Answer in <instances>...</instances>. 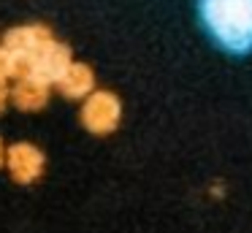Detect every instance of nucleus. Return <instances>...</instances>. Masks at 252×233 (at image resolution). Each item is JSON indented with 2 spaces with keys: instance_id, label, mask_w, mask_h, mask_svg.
Here are the masks:
<instances>
[{
  "instance_id": "1",
  "label": "nucleus",
  "mask_w": 252,
  "mask_h": 233,
  "mask_svg": "<svg viewBox=\"0 0 252 233\" xmlns=\"http://www.w3.org/2000/svg\"><path fill=\"white\" fill-rule=\"evenodd\" d=\"M201 16L225 49H252V0H201Z\"/></svg>"
},
{
  "instance_id": "2",
  "label": "nucleus",
  "mask_w": 252,
  "mask_h": 233,
  "mask_svg": "<svg viewBox=\"0 0 252 233\" xmlns=\"http://www.w3.org/2000/svg\"><path fill=\"white\" fill-rule=\"evenodd\" d=\"M120 117H122V106L117 100V95L106 90H95L87 95L82 106V122L90 133L95 135H106L111 130H117L120 125Z\"/></svg>"
},
{
  "instance_id": "3",
  "label": "nucleus",
  "mask_w": 252,
  "mask_h": 233,
  "mask_svg": "<svg viewBox=\"0 0 252 233\" xmlns=\"http://www.w3.org/2000/svg\"><path fill=\"white\" fill-rule=\"evenodd\" d=\"M49 43H55V35H52V30L46 25L14 27V30H8L6 38H3V49H6L8 54H22V57H28L30 65H33V60L38 57Z\"/></svg>"
},
{
  "instance_id": "4",
  "label": "nucleus",
  "mask_w": 252,
  "mask_h": 233,
  "mask_svg": "<svg viewBox=\"0 0 252 233\" xmlns=\"http://www.w3.org/2000/svg\"><path fill=\"white\" fill-rule=\"evenodd\" d=\"M71 63H73V60H71V49H68L65 43L55 41V43H49V46H46L44 52L33 60V65H30V79L49 87L52 81H60L63 79V73L71 68Z\"/></svg>"
},
{
  "instance_id": "5",
  "label": "nucleus",
  "mask_w": 252,
  "mask_h": 233,
  "mask_svg": "<svg viewBox=\"0 0 252 233\" xmlns=\"http://www.w3.org/2000/svg\"><path fill=\"white\" fill-rule=\"evenodd\" d=\"M8 171L17 182L28 184V182H35L44 171V152L38 146L28 144V141H19V144L8 146Z\"/></svg>"
},
{
  "instance_id": "6",
  "label": "nucleus",
  "mask_w": 252,
  "mask_h": 233,
  "mask_svg": "<svg viewBox=\"0 0 252 233\" xmlns=\"http://www.w3.org/2000/svg\"><path fill=\"white\" fill-rule=\"evenodd\" d=\"M57 87H60L63 95L73 98V100H76V98H87L95 87V76H93V70H90V65L71 63V68L63 73V79L57 81Z\"/></svg>"
},
{
  "instance_id": "7",
  "label": "nucleus",
  "mask_w": 252,
  "mask_h": 233,
  "mask_svg": "<svg viewBox=\"0 0 252 233\" xmlns=\"http://www.w3.org/2000/svg\"><path fill=\"white\" fill-rule=\"evenodd\" d=\"M11 100H14V106L22 108V111H38V108H44L46 100H49V90H46V84H41V81L19 79L11 90Z\"/></svg>"
},
{
  "instance_id": "8",
  "label": "nucleus",
  "mask_w": 252,
  "mask_h": 233,
  "mask_svg": "<svg viewBox=\"0 0 252 233\" xmlns=\"http://www.w3.org/2000/svg\"><path fill=\"white\" fill-rule=\"evenodd\" d=\"M8 79V52L0 46V81Z\"/></svg>"
},
{
  "instance_id": "9",
  "label": "nucleus",
  "mask_w": 252,
  "mask_h": 233,
  "mask_svg": "<svg viewBox=\"0 0 252 233\" xmlns=\"http://www.w3.org/2000/svg\"><path fill=\"white\" fill-rule=\"evenodd\" d=\"M6 100H8V87H6V81H0V111H3Z\"/></svg>"
},
{
  "instance_id": "10",
  "label": "nucleus",
  "mask_w": 252,
  "mask_h": 233,
  "mask_svg": "<svg viewBox=\"0 0 252 233\" xmlns=\"http://www.w3.org/2000/svg\"><path fill=\"white\" fill-rule=\"evenodd\" d=\"M3 160H6V146H3V141H0V166H3Z\"/></svg>"
}]
</instances>
